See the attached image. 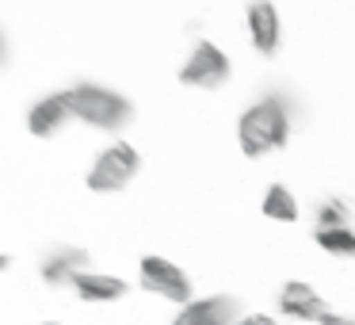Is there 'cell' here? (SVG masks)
Here are the masks:
<instances>
[{"label": "cell", "mask_w": 355, "mask_h": 325, "mask_svg": "<svg viewBox=\"0 0 355 325\" xmlns=\"http://www.w3.org/2000/svg\"><path fill=\"white\" fill-rule=\"evenodd\" d=\"M12 264H16V260H12V256H8V253H0V272H8V268H12Z\"/></svg>", "instance_id": "obj_18"}, {"label": "cell", "mask_w": 355, "mask_h": 325, "mask_svg": "<svg viewBox=\"0 0 355 325\" xmlns=\"http://www.w3.org/2000/svg\"><path fill=\"white\" fill-rule=\"evenodd\" d=\"M39 325H65V322H39Z\"/></svg>", "instance_id": "obj_19"}, {"label": "cell", "mask_w": 355, "mask_h": 325, "mask_svg": "<svg viewBox=\"0 0 355 325\" xmlns=\"http://www.w3.org/2000/svg\"><path fill=\"white\" fill-rule=\"evenodd\" d=\"M138 283L146 287L149 294L172 302V306H187V302L195 299L191 276H187V272L180 268L176 260H168V256H141V264H138Z\"/></svg>", "instance_id": "obj_5"}, {"label": "cell", "mask_w": 355, "mask_h": 325, "mask_svg": "<svg viewBox=\"0 0 355 325\" xmlns=\"http://www.w3.org/2000/svg\"><path fill=\"white\" fill-rule=\"evenodd\" d=\"M80 272H92V253L80 245H54L42 256V283L46 287H73Z\"/></svg>", "instance_id": "obj_8"}, {"label": "cell", "mask_w": 355, "mask_h": 325, "mask_svg": "<svg viewBox=\"0 0 355 325\" xmlns=\"http://www.w3.org/2000/svg\"><path fill=\"white\" fill-rule=\"evenodd\" d=\"M313 241H317V245H321L329 256L355 260V230H313Z\"/></svg>", "instance_id": "obj_14"}, {"label": "cell", "mask_w": 355, "mask_h": 325, "mask_svg": "<svg viewBox=\"0 0 355 325\" xmlns=\"http://www.w3.org/2000/svg\"><path fill=\"white\" fill-rule=\"evenodd\" d=\"M138 172H141V153L130 142L119 138V142H111L107 149L96 153L92 169H88V176H85V188L96 195H119L138 180Z\"/></svg>", "instance_id": "obj_3"}, {"label": "cell", "mask_w": 355, "mask_h": 325, "mask_svg": "<svg viewBox=\"0 0 355 325\" xmlns=\"http://www.w3.org/2000/svg\"><path fill=\"white\" fill-rule=\"evenodd\" d=\"M245 24H248V42H252L256 54L275 58L279 47H283V19H279L275 4H248Z\"/></svg>", "instance_id": "obj_9"}, {"label": "cell", "mask_w": 355, "mask_h": 325, "mask_svg": "<svg viewBox=\"0 0 355 325\" xmlns=\"http://www.w3.org/2000/svg\"><path fill=\"white\" fill-rule=\"evenodd\" d=\"M73 291H77L80 302H119L130 294V283H126L123 276H107V272H80L77 279H73Z\"/></svg>", "instance_id": "obj_11"}, {"label": "cell", "mask_w": 355, "mask_h": 325, "mask_svg": "<svg viewBox=\"0 0 355 325\" xmlns=\"http://www.w3.org/2000/svg\"><path fill=\"white\" fill-rule=\"evenodd\" d=\"M241 317H245V306L237 294H207V299H191L187 306H180L172 325H237Z\"/></svg>", "instance_id": "obj_6"}, {"label": "cell", "mask_w": 355, "mask_h": 325, "mask_svg": "<svg viewBox=\"0 0 355 325\" xmlns=\"http://www.w3.org/2000/svg\"><path fill=\"white\" fill-rule=\"evenodd\" d=\"M317 230H355V203L344 195H332L317 210Z\"/></svg>", "instance_id": "obj_13"}, {"label": "cell", "mask_w": 355, "mask_h": 325, "mask_svg": "<svg viewBox=\"0 0 355 325\" xmlns=\"http://www.w3.org/2000/svg\"><path fill=\"white\" fill-rule=\"evenodd\" d=\"M260 210H263V218H271V222H286V226L302 218V207H298V199H294V192L286 184H271L268 192H263Z\"/></svg>", "instance_id": "obj_12"}, {"label": "cell", "mask_w": 355, "mask_h": 325, "mask_svg": "<svg viewBox=\"0 0 355 325\" xmlns=\"http://www.w3.org/2000/svg\"><path fill=\"white\" fill-rule=\"evenodd\" d=\"M65 100H69L73 119L92 126V131L123 134L134 123V103L123 92H115L107 85H96V81H80V85L65 88Z\"/></svg>", "instance_id": "obj_2"}, {"label": "cell", "mask_w": 355, "mask_h": 325, "mask_svg": "<svg viewBox=\"0 0 355 325\" xmlns=\"http://www.w3.org/2000/svg\"><path fill=\"white\" fill-rule=\"evenodd\" d=\"M291 142V111L279 96H263L237 119V146L245 157H268Z\"/></svg>", "instance_id": "obj_1"}, {"label": "cell", "mask_w": 355, "mask_h": 325, "mask_svg": "<svg viewBox=\"0 0 355 325\" xmlns=\"http://www.w3.org/2000/svg\"><path fill=\"white\" fill-rule=\"evenodd\" d=\"M69 123H73V111H69L65 92L42 96V100L31 103V111H27V131H31V138H42V142L58 138Z\"/></svg>", "instance_id": "obj_10"}, {"label": "cell", "mask_w": 355, "mask_h": 325, "mask_svg": "<svg viewBox=\"0 0 355 325\" xmlns=\"http://www.w3.org/2000/svg\"><path fill=\"white\" fill-rule=\"evenodd\" d=\"M8 54H12V47H8V35L0 31V65L8 62Z\"/></svg>", "instance_id": "obj_17"}, {"label": "cell", "mask_w": 355, "mask_h": 325, "mask_svg": "<svg viewBox=\"0 0 355 325\" xmlns=\"http://www.w3.org/2000/svg\"><path fill=\"white\" fill-rule=\"evenodd\" d=\"M176 77H180V85H184V88L218 92V88H225L233 81V62H230V54H225L218 42L199 39L191 47V54L184 58V65H180Z\"/></svg>", "instance_id": "obj_4"}, {"label": "cell", "mask_w": 355, "mask_h": 325, "mask_svg": "<svg viewBox=\"0 0 355 325\" xmlns=\"http://www.w3.org/2000/svg\"><path fill=\"white\" fill-rule=\"evenodd\" d=\"M317 325H355V314H336V310H332V314L324 317V322H317Z\"/></svg>", "instance_id": "obj_16"}, {"label": "cell", "mask_w": 355, "mask_h": 325, "mask_svg": "<svg viewBox=\"0 0 355 325\" xmlns=\"http://www.w3.org/2000/svg\"><path fill=\"white\" fill-rule=\"evenodd\" d=\"M279 310H283V317H291V322H324V317L332 314L329 299H324L321 291H313L309 283H302V279H291V283H283V291H279Z\"/></svg>", "instance_id": "obj_7"}, {"label": "cell", "mask_w": 355, "mask_h": 325, "mask_svg": "<svg viewBox=\"0 0 355 325\" xmlns=\"http://www.w3.org/2000/svg\"><path fill=\"white\" fill-rule=\"evenodd\" d=\"M237 325H279V322H275L271 314H245Z\"/></svg>", "instance_id": "obj_15"}]
</instances>
